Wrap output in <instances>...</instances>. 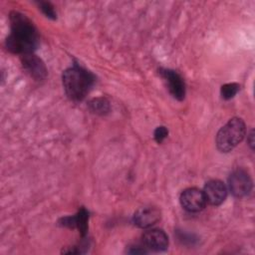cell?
I'll list each match as a JSON object with an SVG mask.
<instances>
[{"label": "cell", "instance_id": "cell-5", "mask_svg": "<svg viewBox=\"0 0 255 255\" xmlns=\"http://www.w3.org/2000/svg\"><path fill=\"white\" fill-rule=\"evenodd\" d=\"M179 202L188 212H199L206 206V199L202 190L196 187L184 189L179 196Z\"/></svg>", "mask_w": 255, "mask_h": 255}, {"label": "cell", "instance_id": "cell-11", "mask_svg": "<svg viewBox=\"0 0 255 255\" xmlns=\"http://www.w3.org/2000/svg\"><path fill=\"white\" fill-rule=\"evenodd\" d=\"M88 221H89V212L85 208H81L75 215L62 217L58 224L63 227L70 229L77 228L79 232L84 236L88 230Z\"/></svg>", "mask_w": 255, "mask_h": 255}, {"label": "cell", "instance_id": "cell-10", "mask_svg": "<svg viewBox=\"0 0 255 255\" xmlns=\"http://www.w3.org/2000/svg\"><path fill=\"white\" fill-rule=\"evenodd\" d=\"M160 211L154 206L138 208L133 214V223L139 228H149L160 220Z\"/></svg>", "mask_w": 255, "mask_h": 255}, {"label": "cell", "instance_id": "cell-12", "mask_svg": "<svg viewBox=\"0 0 255 255\" xmlns=\"http://www.w3.org/2000/svg\"><path fill=\"white\" fill-rule=\"evenodd\" d=\"M88 108L91 113L98 116H105L111 111L110 102L104 97L92 99L88 104Z\"/></svg>", "mask_w": 255, "mask_h": 255}, {"label": "cell", "instance_id": "cell-16", "mask_svg": "<svg viewBox=\"0 0 255 255\" xmlns=\"http://www.w3.org/2000/svg\"><path fill=\"white\" fill-rule=\"evenodd\" d=\"M148 251L142 246V245H136V246H131L128 250V253L129 254H144L147 253Z\"/></svg>", "mask_w": 255, "mask_h": 255}, {"label": "cell", "instance_id": "cell-17", "mask_svg": "<svg viewBox=\"0 0 255 255\" xmlns=\"http://www.w3.org/2000/svg\"><path fill=\"white\" fill-rule=\"evenodd\" d=\"M247 142L249 146L253 149L254 148V130L251 129L250 132L247 134Z\"/></svg>", "mask_w": 255, "mask_h": 255}, {"label": "cell", "instance_id": "cell-4", "mask_svg": "<svg viewBox=\"0 0 255 255\" xmlns=\"http://www.w3.org/2000/svg\"><path fill=\"white\" fill-rule=\"evenodd\" d=\"M253 182L249 173L241 168L232 171L228 177V189L237 198L247 196L252 190Z\"/></svg>", "mask_w": 255, "mask_h": 255}, {"label": "cell", "instance_id": "cell-14", "mask_svg": "<svg viewBox=\"0 0 255 255\" xmlns=\"http://www.w3.org/2000/svg\"><path fill=\"white\" fill-rule=\"evenodd\" d=\"M38 5H39V8L41 9V11L46 15V17L51 18L53 20L57 19V13L55 11V8L50 2L40 1V2H38Z\"/></svg>", "mask_w": 255, "mask_h": 255}, {"label": "cell", "instance_id": "cell-9", "mask_svg": "<svg viewBox=\"0 0 255 255\" xmlns=\"http://www.w3.org/2000/svg\"><path fill=\"white\" fill-rule=\"evenodd\" d=\"M202 191L206 202L213 206L222 204L227 197V187L219 179H211L207 181Z\"/></svg>", "mask_w": 255, "mask_h": 255}, {"label": "cell", "instance_id": "cell-3", "mask_svg": "<svg viewBox=\"0 0 255 255\" xmlns=\"http://www.w3.org/2000/svg\"><path fill=\"white\" fill-rule=\"evenodd\" d=\"M246 135V126L242 119H230L217 132L215 142L221 152H229L237 146Z\"/></svg>", "mask_w": 255, "mask_h": 255}, {"label": "cell", "instance_id": "cell-13", "mask_svg": "<svg viewBox=\"0 0 255 255\" xmlns=\"http://www.w3.org/2000/svg\"><path fill=\"white\" fill-rule=\"evenodd\" d=\"M240 85L237 83H228L221 87L220 95L223 100H230L235 97V95L239 92Z\"/></svg>", "mask_w": 255, "mask_h": 255}, {"label": "cell", "instance_id": "cell-8", "mask_svg": "<svg viewBox=\"0 0 255 255\" xmlns=\"http://www.w3.org/2000/svg\"><path fill=\"white\" fill-rule=\"evenodd\" d=\"M21 63L24 71L34 80L42 81L47 77V68L45 63L34 53L22 55Z\"/></svg>", "mask_w": 255, "mask_h": 255}, {"label": "cell", "instance_id": "cell-1", "mask_svg": "<svg viewBox=\"0 0 255 255\" xmlns=\"http://www.w3.org/2000/svg\"><path fill=\"white\" fill-rule=\"evenodd\" d=\"M9 21L11 31L5 40L6 49L20 56L34 53L39 45V35L33 22L18 11L10 12Z\"/></svg>", "mask_w": 255, "mask_h": 255}, {"label": "cell", "instance_id": "cell-15", "mask_svg": "<svg viewBox=\"0 0 255 255\" xmlns=\"http://www.w3.org/2000/svg\"><path fill=\"white\" fill-rule=\"evenodd\" d=\"M168 135V130L165 127L159 126L153 131V137L157 143H161Z\"/></svg>", "mask_w": 255, "mask_h": 255}, {"label": "cell", "instance_id": "cell-2", "mask_svg": "<svg viewBox=\"0 0 255 255\" xmlns=\"http://www.w3.org/2000/svg\"><path fill=\"white\" fill-rule=\"evenodd\" d=\"M94 74L77 64L66 69L62 75V83L67 97L74 101H83L94 86Z\"/></svg>", "mask_w": 255, "mask_h": 255}, {"label": "cell", "instance_id": "cell-6", "mask_svg": "<svg viewBox=\"0 0 255 255\" xmlns=\"http://www.w3.org/2000/svg\"><path fill=\"white\" fill-rule=\"evenodd\" d=\"M158 72L165 82L170 95L177 101H182L185 97V83L182 77L176 71L170 69L160 68Z\"/></svg>", "mask_w": 255, "mask_h": 255}, {"label": "cell", "instance_id": "cell-7", "mask_svg": "<svg viewBox=\"0 0 255 255\" xmlns=\"http://www.w3.org/2000/svg\"><path fill=\"white\" fill-rule=\"evenodd\" d=\"M168 236L162 229H149L141 236V245L147 251H165L168 248Z\"/></svg>", "mask_w": 255, "mask_h": 255}]
</instances>
